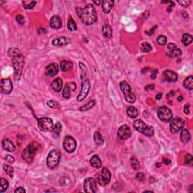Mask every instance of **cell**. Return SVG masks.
<instances>
[{
    "label": "cell",
    "mask_w": 193,
    "mask_h": 193,
    "mask_svg": "<svg viewBox=\"0 0 193 193\" xmlns=\"http://www.w3.org/2000/svg\"><path fill=\"white\" fill-rule=\"evenodd\" d=\"M8 55L12 59L13 67L14 70V76L16 80H19L21 78L23 67L25 63V58L23 55L21 54L20 50L16 48H9L8 51Z\"/></svg>",
    "instance_id": "1"
},
{
    "label": "cell",
    "mask_w": 193,
    "mask_h": 193,
    "mask_svg": "<svg viewBox=\"0 0 193 193\" xmlns=\"http://www.w3.org/2000/svg\"><path fill=\"white\" fill-rule=\"evenodd\" d=\"M76 14L85 25H92L97 22V11L92 4H88L84 8H76Z\"/></svg>",
    "instance_id": "2"
},
{
    "label": "cell",
    "mask_w": 193,
    "mask_h": 193,
    "mask_svg": "<svg viewBox=\"0 0 193 193\" xmlns=\"http://www.w3.org/2000/svg\"><path fill=\"white\" fill-rule=\"evenodd\" d=\"M79 67L81 71V92L77 97V101H82L88 96L89 91L91 89V83L87 76V69L82 63H79Z\"/></svg>",
    "instance_id": "3"
},
{
    "label": "cell",
    "mask_w": 193,
    "mask_h": 193,
    "mask_svg": "<svg viewBox=\"0 0 193 193\" xmlns=\"http://www.w3.org/2000/svg\"><path fill=\"white\" fill-rule=\"evenodd\" d=\"M39 145L35 142L29 144L28 146L23 149V153H22L23 159L26 161L27 163H31L33 161L34 157H35L37 150L39 149Z\"/></svg>",
    "instance_id": "4"
},
{
    "label": "cell",
    "mask_w": 193,
    "mask_h": 193,
    "mask_svg": "<svg viewBox=\"0 0 193 193\" xmlns=\"http://www.w3.org/2000/svg\"><path fill=\"white\" fill-rule=\"evenodd\" d=\"M133 126L135 130L147 137H152L154 134V129L153 127L147 125L140 119H137L133 121Z\"/></svg>",
    "instance_id": "5"
},
{
    "label": "cell",
    "mask_w": 193,
    "mask_h": 193,
    "mask_svg": "<svg viewBox=\"0 0 193 193\" xmlns=\"http://www.w3.org/2000/svg\"><path fill=\"white\" fill-rule=\"evenodd\" d=\"M60 158H61V154L60 152L57 149H54L51 150L48 155L47 160V167L49 169H55V167L60 163Z\"/></svg>",
    "instance_id": "6"
},
{
    "label": "cell",
    "mask_w": 193,
    "mask_h": 193,
    "mask_svg": "<svg viewBox=\"0 0 193 193\" xmlns=\"http://www.w3.org/2000/svg\"><path fill=\"white\" fill-rule=\"evenodd\" d=\"M120 88H121V92L124 94L125 96V99L128 103L130 104H133L136 100V96L134 94L131 86L128 84V83L125 81H122L120 82Z\"/></svg>",
    "instance_id": "7"
},
{
    "label": "cell",
    "mask_w": 193,
    "mask_h": 193,
    "mask_svg": "<svg viewBox=\"0 0 193 193\" xmlns=\"http://www.w3.org/2000/svg\"><path fill=\"white\" fill-rule=\"evenodd\" d=\"M111 173L106 167H103L100 173L96 174V181L100 186H106L109 184L111 180Z\"/></svg>",
    "instance_id": "8"
},
{
    "label": "cell",
    "mask_w": 193,
    "mask_h": 193,
    "mask_svg": "<svg viewBox=\"0 0 193 193\" xmlns=\"http://www.w3.org/2000/svg\"><path fill=\"white\" fill-rule=\"evenodd\" d=\"M158 117L161 121L168 122L172 118L173 112L167 106H162L158 109Z\"/></svg>",
    "instance_id": "9"
},
{
    "label": "cell",
    "mask_w": 193,
    "mask_h": 193,
    "mask_svg": "<svg viewBox=\"0 0 193 193\" xmlns=\"http://www.w3.org/2000/svg\"><path fill=\"white\" fill-rule=\"evenodd\" d=\"M38 127L42 131H52L54 128V124L51 118H41L38 120Z\"/></svg>",
    "instance_id": "10"
},
{
    "label": "cell",
    "mask_w": 193,
    "mask_h": 193,
    "mask_svg": "<svg viewBox=\"0 0 193 193\" xmlns=\"http://www.w3.org/2000/svg\"><path fill=\"white\" fill-rule=\"evenodd\" d=\"M76 140L71 136H67L63 140V149L65 151L69 153H73L76 149Z\"/></svg>",
    "instance_id": "11"
},
{
    "label": "cell",
    "mask_w": 193,
    "mask_h": 193,
    "mask_svg": "<svg viewBox=\"0 0 193 193\" xmlns=\"http://www.w3.org/2000/svg\"><path fill=\"white\" fill-rule=\"evenodd\" d=\"M97 181L94 178L88 177L84 180V190L85 192L94 193L97 192Z\"/></svg>",
    "instance_id": "12"
},
{
    "label": "cell",
    "mask_w": 193,
    "mask_h": 193,
    "mask_svg": "<svg viewBox=\"0 0 193 193\" xmlns=\"http://www.w3.org/2000/svg\"><path fill=\"white\" fill-rule=\"evenodd\" d=\"M184 121L181 118L176 117L170 121V128L172 133H177L184 127Z\"/></svg>",
    "instance_id": "13"
},
{
    "label": "cell",
    "mask_w": 193,
    "mask_h": 193,
    "mask_svg": "<svg viewBox=\"0 0 193 193\" xmlns=\"http://www.w3.org/2000/svg\"><path fill=\"white\" fill-rule=\"evenodd\" d=\"M1 93L3 94H9L13 90L12 82L10 79H2L0 83Z\"/></svg>",
    "instance_id": "14"
},
{
    "label": "cell",
    "mask_w": 193,
    "mask_h": 193,
    "mask_svg": "<svg viewBox=\"0 0 193 193\" xmlns=\"http://www.w3.org/2000/svg\"><path fill=\"white\" fill-rule=\"evenodd\" d=\"M118 137L121 140H127L131 136V130L128 125H122L118 128L117 132Z\"/></svg>",
    "instance_id": "15"
},
{
    "label": "cell",
    "mask_w": 193,
    "mask_h": 193,
    "mask_svg": "<svg viewBox=\"0 0 193 193\" xmlns=\"http://www.w3.org/2000/svg\"><path fill=\"white\" fill-rule=\"evenodd\" d=\"M58 71H59V68H58L57 64L55 63L48 65L45 70V75L48 76H55V75L57 74Z\"/></svg>",
    "instance_id": "16"
},
{
    "label": "cell",
    "mask_w": 193,
    "mask_h": 193,
    "mask_svg": "<svg viewBox=\"0 0 193 193\" xmlns=\"http://www.w3.org/2000/svg\"><path fill=\"white\" fill-rule=\"evenodd\" d=\"M76 86L74 82H70L67 84L63 91V97L64 99H69L71 96V92L76 90Z\"/></svg>",
    "instance_id": "17"
},
{
    "label": "cell",
    "mask_w": 193,
    "mask_h": 193,
    "mask_svg": "<svg viewBox=\"0 0 193 193\" xmlns=\"http://www.w3.org/2000/svg\"><path fill=\"white\" fill-rule=\"evenodd\" d=\"M70 42V39L64 36H60L57 37L55 39L52 40V45L55 46H64L68 45Z\"/></svg>",
    "instance_id": "18"
},
{
    "label": "cell",
    "mask_w": 193,
    "mask_h": 193,
    "mask_svg": "<svg viewBox=\"0 0 193 193\" xmlns=\"http://www.w3.org/2000/svg\"><path fill=\"white\" fill-rule=\"evenodd\" d=\"M50 26L52 29L55 30H58L62 26V21L60 18L57 15L53 16L51 18V21H50Z\"/></svg>",
    "instance_id": "19"
},
{
    "label": "cell",
    "mask_w": 193,
    "mask_h": 193,
    "mask_svg": "<svg viewBox=\"0 0 193 193\" xmlns=\"http://www.w3.org/2000/svg\"><path fill=\"white\" fill-rule=\"evenodd\" d=\"M164 76L166 79V80L168 82H177L178 79V76L177 74L174 72V71L172 70H165L164 72Z\"/></svg>",
    "instance_id": "20"
},
{
    "label": "cell",
    "mask_w": 193,
    "mask_h": 193,
    "mask_svg": "<svg viewBox=\"0 0 193 193\" xmlns=\"http://www.w3.org/2000/svg\"><path fill=\"white\" fill-rule=\"evenodd\" d=\"M115 2L112 0H104L101 2L102 9L105 14H109L110 12L111 9L113 7Z\"/></svg>",
    "instance_id": "21"
},
{
    "label": "cell",
    "mask_w": 193,
    "mask_h": 193,
    "mask_svg": "<svg viewBox=\"0 0 193 193\" xmlns=\"http://www.w3.org/2000/svg\"><path fill=\"white\" fill-rule=\"evenodd\" d=\"M2 147L5 150L8 152H14L15 151V146L14 145L11 141L8 138L3 139L2 140Z\"/></svg>",
    "instance_id": "22"
},
{
    "label": "cell",
    "mask_w": 193,
    "mask_h": 193,
    "mask_svg": "<svg viewBox=\"0 0 193 193\" xmlns=\"http://www.w3.org/2000/svg\"><path fill=\"white\" fill-rule=\"evenodd\" d=\"M60 68L63 72H68L73 68V63L72 61L68 60H62L60 62Z\"/></svg>",
    "instance_id": "23"
},
{
    "label": "cell",
    "mask_w": 193,
    "mask_h": 193,
    "mask_svg": "<svg viewBox=\"0 0 193 193\" xmlns=\"http://www.w3.org/2000/svg\"><path fill=\"white\" fill-rule=\"evenodd\" d=\"M51 87L55 92H60L61 91L62 88H63V81L60 78H57L55 80L52 82L51 83Z\"/></svg>",
    "instance_id": "24"
},
{
    "label": "cell",
    "mask_w": 193,
    "mask_h": 193,
    "mask_svg": "<svg viewBox=\"0 0 193 193\" xmlns=\"http://www.w3.org/2000/svg\"><path fill=\"white\" fill-rule=\"evenodd\" d=\"M90 163L92 167L95 168H100L102 167V162L97 155H94L90 160Z\"/></svg>",
    "instance_id": "25"
},
{
    "label": "cell",
    "mask_w": 193,
    "mask_h": 193,
    "mask_svg": "<svg viewBox=\"0 0 193 193\" xmlns=\"http://www.w3.org/2000/svg\"><path fill=\"white\" fill-rule=\"evenodd\" d=\"M191 136H190V133L189 132L188 130L186 129H183L181 131L180 133V140L184 143H188L190 140Z\"/></svg>",
    "instance_id": "26"
},
{
    "label": "cell",
    "mask_w": 193,
    "mask_h": 193,
    "mask_svg": "<svg viewBox=\"0 0 193 193\" xmlns=\"http://www.w3.org/2000/svg\"><path fill=\"white\" fill-rule=\"evenodd\" d=\"M127 113L128 116L131 118H135L138 116L139 112L135 107L133 106H129L127 109Z\"/></svg>",
    "instance_id": "27"
},
{
    "label": "cell",
    "mask_w": 193,
    "mask_h": 193,
    "mask_svg": "<svg viewBox=\"0 0 193 193\" xmlns=\"http://www.w3.org/2000/svg\"><path fill=\"white\" fill-rule=\"evenodd\" d=\"M103 34L104 35V36L106 37V38H111L112 37V28H111V26H109V24H105L104 26H103Z\"/></svg>",
    "instance_id": "28"
},
{
    "label": "cell",
    "mask_w": 193,
    "mask_h": 193,
    "mask_svg": "<svg viewBox=\"0 0 193 193\" xmlns=\"http://www.w3.org/2000/svg\"><path fill=\"white\" fill-rule=\"evenodd\" d=\"M183 85L186 88L189 90L193 89V77L192 76H189L186 78L183 82Z\"/></svg>",
    "instance_id": "29"
},
{
    "label": "cell",
    "mask_w": 193,
    "mask_h": 193,
    "mask_svg": "<svg viewBox=\"0 0 193 193\" xmlns=\"http://www.w3.org/2000/svg\"><path fill=\"white\" fill-rule=\"evenodd\" d=\"M94 142L97 145L100 146L102 144L104 143V138L102 137V135L100 134V133L99 131H96L94 134Z\"/></svg>",
    "instance_id": "30"
},
{
    "label": "cell",
    "mask_w": 193,
    "mask_h": 193,
    "mask_svg": "<svg viewBox=\"0 0 193 193\" xmlns=\"http://www.w3.org/2000/svg\"><path fill=\"white\" fill-rule=\"evenodd\" d=\"M192 36L190 34L188 33H185L183 35V37H182V42H183V45L186 46L189 45L192 42Z\"/></svg>",
    "instance_id": "31"
},
{
    "label": "cell",
    "mask_w": 193,
    "mask_h": 193,
    "mask_svg": "<svg viewBox=\"0 0 193 193\" xmlns=\"http://www.w3.org/2000/svg\"><path fill=\"white\" fill-rule=\"evenodd\" d=\"M181 55H182V51H181L179 48H177V47L175 48L174 49L170 50V51H169L168 54H167V55H168L169 57H172V58L179 57V56H180Z\"/></svg>",
    "instance_id": "32"
},
{
    "label": "cell",
    "mask_w": 193,
    "mask_h": 193,
    "mask_svg": "<svg viewBox=\"0 0 193 193\" xmlns=\"http://www.w3.org/2000/svg\"><path fill=\"white\" fill-rule=\"evenodd\" d=\"M67 26H68L69 30L72 32L77 30V25H76V22H75V21H74L73 19H72L71 16L69 17L68 25H67Z\"/></svg>",
    "instance_id": "33"
},
{
    "label": "cell",
    "mask_w": 193,
    "mask_h": 193,
    "mask_svg": "<svg viewBox=\"0 0 193 193\" xmlns=\"http://www.w3.org/2000/svg\"><path fill=\"white\" fill-rule=\"evenodd\" d=\"M130 163L131 167H133V169H134L135 170H138L140 168V162H139L138 160L137 159L134 157H131L130 159Z\"/></svg>",
    "instance_id": "34"
},
{
    "label": "cell",
    "mask_w": 193,
    "mask_h": 193,
    "mask_svg": "<svg viewBox=\"0 0 193 193\" xmlns=\"http://www.w3.org/2000/svg\"><path fill=\"white\" fill-rule=\"evenodd\" d=\"M95 105V100H90L86 104H84V106L80 107V111H86L88 110V109H92V107L94 106Z\"/></svg>",
    "instance_id": "35"
},
{
    "label": "cell",
    "mask_w": 193,
    "mask_h": 193,
    "mask_svg": "<svg viewBox=\"0 0 193 193\" xmlns=\"http://www.w3.org/2000/svg\"><path fill=\"white\" fill-rule=\"evenodd\" d=\"M0 183H1V187H0V192H4L9 188V182L4 178H1L0 180Z\"/></svg>",
    "instance_id": "36"
},
{
    "label": "cell",
    "mask_w": 193,
    "mask_h": 193,
    "mask_svg": "<svg viewBox=\"0 0 193 193\" xmlns=\"http://www.w3.org/2000/svg\"><path fill=\"white\" fill-rule=\"evenodd\" d=\"M3 169L5 170L6 174L10 177H13V176H14V168L11 167V166L8 165H3Z\"/></svg>",
    "instance_id": "37"
},
{
    "label": "cell",
    "mask_w": 193,
    "mask_h": 193,
    "mask_svg": "<svg viewBox=\"0 0 193 193\" xmlns=\"http://www.w3.org/2000/svg\"><path fill=\"white\" fill-rule=\"evenodd\" d=\"M156 42L158 45H162V46L165 45L166 43H167V38H166L165 35H160L157 38Z\"/></svg>",
    "instance_id": "38"
},
{
    "label": "cell",
    "mask_w": 193,
    "mask_h": 193,
    "mask_svg": "<svg viewBox=\"0 0 193 193\" xmlns=\"http://www.w3.org/2000/svg\"><path fill=\"white\" fill-rule=\"evenodd\" d=\"M141 50L143 52H149L152 50V47L149 43L148 42H143L141 45Z\"/></svg>",
    "instance_id": "39"
},
{
    "label": "cell",
    "mask_w": 193,
    "mask_h": 193,
    "mask_svg": "<svg viewBox=\"0 0 193 193\" xmlns=\"http://www.w3.org/2000/svg\"><path fill=\"white\" fill-rule=\"evenodd\" d=\"M62 130V125H60V123L57 122L56 123V125L54 126V128H53L52 129V132L54 133H56V134H59L60 133V132Z\"/></svg>",
    "instance_id": "40"
},
{
    "label": "cell",
    "mask_w": 193,
    "mask_h": 193,
    "mask_svg": "<svg viewBox=\"0 0 193 193\" xmlns=\"http://www.w3.org/2000/svg\"><path fill=\"white\" fill-rule=\"evenodd\" d=\"M23 7L26 9H32L35 7V5H36V2L35 1H33V2H30V3H26V2H23Z\"/></svg>",
    "instance_id": "41"
},
{
    "label": "cell",
    "mask_w": 193,
    "mask_h": 193,
    "mask_svg": "<svg viewBox=\"0 0 193 193\" xmlns=\"http://www.w3.org/2000/svg\"><path fill=\"white\" fill-rule=\"evenodd\" d=\"M193 162V157L191 154H187L185 157V163L186 165H191Z\"/></svg>",
    "instance_id": "42"
},
{
    "label": "cell",
    "mask_w": 193,
    "mask_h": 193,
    "mask_svg": "<svg viewBox=\"0 0 193 193\" xmlns=\"http://www.w3.org/2000/svg\"><path fill=\"white\" fill-rule=\"evenodd\" d=\"M47 105L50 108H51V109H56V108H57V107L59 106L57 103L56 101H55V100H49V101H48Z\"/></svg>",
    "instance_id": "43"
},
{
    "label": "cell",
    "mask_w": 193,
    "mask_h": 193,
    "mask_svg": "<svg viewBox=\"0 0 193 193\" xmlns=\"http://www.w3.org/2000/svg\"><path fill=\"white\" fill-rule=\"evenodd\" d=\"M16 21H17V22L21 25L24 24L25 23L24 18H23L22 15H21V14H18V15L16 16Z\"/></svg>",
    "instance_id": "44"
},
{
    "label": "cell",
    "mask_w": 193,
    "mask_h": 193,
    "mask_svg": "<svg viewBox=\"0 0 193 193\" xmlns=\"http://www.w3.org/2000/svg\"><path fill=\"white\" fill-rule=\"evenodd\" d=\"M5 159L6 160V162H9V163H11V164H13L14 162V158L13 156H11V155H7L6 156H5Z\"/></svg>",
    "instance_id": "45"
},
{
    "label": "cell",
    "mask_w": 193,
    "mask_h": 193,
    "mask_svg": "<svg viewBox=\"0 0 193 193\" xmlns=\"http://www.w3.org/2000/svg\"><path fill=\"white\" fill-rule=\"evenodd\" d=\"M135 178L137 180L143 181L145 179V174H143V173H138V174H137V175H136Z\"/></svg>",
    "instance_id": "46"
},
{
    "label": "cell",
    "mask_w": 193,
    "mask_h": 193,
    "mask_svg": "<svg viewBox=\"0 0 193 193\" xmlns=\"http://www.w3.org/2000/svg\"><path fill=\"white\" fill-rule=\"evenodd\" d=\"M178 3L180 5H183V6H188L191 3V2H190L189 0H187V1L186 0V1H178Z\"/></svg>",
    "instance_id": "47"
},
{
    "label": "cell",
    "mask_w": 193,
    "mask_h": 193,
    "mask_svg": "<svg viewBox=\"0 0 193 193\" xmlns=\"http://www.w3.org/2000/svg\"><path fill=\"white\" fill-rule=\"evenodd\" d=\"M155 88V85L153 84H147L146 87H145V90L146 91H153V90H154Z\"/></svg>",
    "instance_id": "48"
},
{
    "label": "cell",
    "mask_w": 193,
    "mask_h": 193,
    "mask_svg": "<svg viewBox=\"0 0 193 193\" xmlns=\"http://www.w3.org/2000/svg\"><path fill=\"white\" fill-rule=\"evenodd\" d=\"M15 193H25L26 192V190L23 188V187H18V189H16L15 191H14Z\"/></svg>",
    "instance_id": "49"
},
{
    "label": "cell",
    "mask_w": 193,
    "mask_h": 193,
    "mask_svg": "<svg viewBox=\"0 0 193 193\" xmlns=\"http://www.w3.org/2000/svg\"><path fill=\"white\" fill-rule=\"evenodd\" d=\"M175 48H177V45H176L175 44H174V43H169V45H167V48H168L169 51H170V50H172V49H174Z\"/></svg>",
    "instance_id": "50"
},
{
    "label": "cell",
    "mask_w": 193,
    "mask_h": 193,
    "mask_svg": "<svg viewBox=\"0 0 193 193\" xmlns=\"http://www.w3.org/2000/svg\"><path fill=\"white\" fill-rule=\"evenodd\" d=\"M184 112L186 114H189V104H186L184 107Z\"/></svg>",
    "instance_id": "51"
},
{
    "label": "cell",
    "mask_w": 193,
    "mask_h": 193,
    "mask_svg": "<svg viewBox=\"0 0 193 193\" xmlns=\"http://www.w3.org/2000/svg\"><path fill=\"white\" fill-rule=\"evenodd\" d=\"M157 73H158V70H153V73H152L151 76H150V78H151L152 79H155V78H156Z\"/></svg>",
    "instance_id": "52"
},
{
    "label": "cell",
    "mask_w": 193,
    "mask_h": 193,
    "mask_svg": "<svg viewBox=\"0 0 193 193\" xmlns=\"http://www.w3.org/2000/svg\"><path fill=\"white\" fill-rule=\"evenodd\" d=\"M163 162L165 165H169V164H170V161L169 159H167V158H164Z\"/></svg>",
    "instance_id": "53"
},
{
    "label": "cell",
    "mask_w": 193,
    "mask_h": 193,
    "mask_svg": "<svg viewBox=\"0 0 193 193\" xmlns=\"http://www.w3.org/2000/svg\"><path fill=\"white\" fill-rule=\"evenodd\" d=\"M162 94H157L156 97H155L156 100H160V99H162Z\"/></svg>",
    "instance_id": "54"
},
{
    "label": "cell",
    "mask_w": 193,
    "mask_h": 193,
    "mask_svg": "<svg viewBox=\"0 0 193 193\" xmlns=\"http://www.w3.org/2000/svg\"><path fill=\"white\" fill-rule=\"evenodd\" d=\"M94 3L96 4V5H99L100 4V1H94Z\"/></svg>",
    "instance_id": "55"
},
{
    "label": "cell",
    "mask_w": 193,
    "mask_h": 193,
    "mask_svg": "<svg viewBox=\"0 0 193 193\" xmlns=\"http://www.w3.org/2000/svg\"><path fill=\"white\" fill-rule=\"evenodd\" d=\"M183 97H182V96H180L179 97H178V98H177V100H178V101H180V100H183Z\"/></svg>",
    "instance_id": "56"
}]
</instances>
